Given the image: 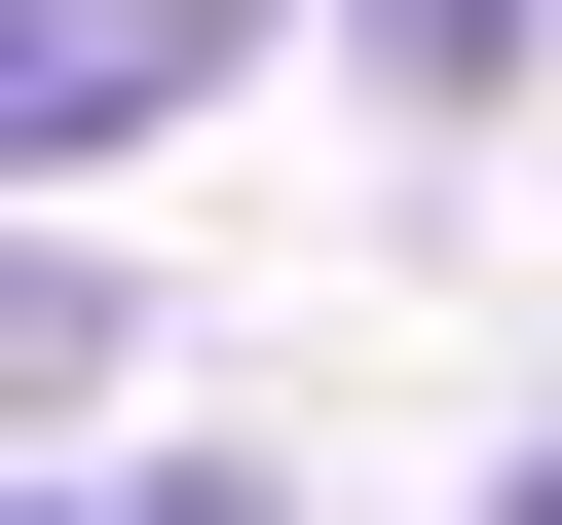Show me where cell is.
I'll return each mask as SVG.
<instances>
[{
	"mask_svg": "<svg viewBox=\"0 0 562 525\" xmlns=\"http://www.w3.org/2000/svg\"><path fill=\"white\" fill-rule=\"evenodd\" d=\"M525 38H562V0H375V76H413V113H487Z\"/></svg>",
	"mask_w": 562,
	"mask_h": 525,
	"instance_id": "obj_2",
	"label": "cell"
},
{
	"mask_svg": "<svg viewBox=\"0 0 562 525\" xmlns=\"http://www.w3.org/2000/svg\"><path fill=\"white\" fill-rule=\"evenodd\" d=\"M0 525H262V488H0Z\"/></svg>",
	"mask_w": 562,
	"mask_h": 525,
	"instance_id": "obj_3",
	"label": "cell"
},
{
	"mask_svg": "<svg viewBox=\"0 0 562 525\" xmlns=\"http://www.w3.org/2000/svg\"><path fill=\"white\" fill-rule=\"evenodd\" d=\"M225 38H262V0H0V150L76 188V150H150V113L225 76Z\"/></svg>",
	"mask_w": 562,
	"mask_h": 525,
	"instance_id": "obj_1",
	"label": "cell"
}]
</instances>
